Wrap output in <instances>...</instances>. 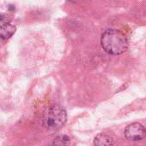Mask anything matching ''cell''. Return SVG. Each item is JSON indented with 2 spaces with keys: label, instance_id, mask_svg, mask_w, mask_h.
Wrapping results in <instances>:
<instances>
[{
  "label": "cell",
  "instance_id": "cell-1",
  "mask_svg": "<svg viewBox=\"0 0 146 146\" xmlns=\"http://www.w3.org/2000/svg\"><path fill=\"white\" fill-rule=\"evenodd\" d=\"M101 45L103 49L110 55H121L128 48V40L127 36L120 30L108 29L101 36Z\"/></svg>",
  "mask_w": 146,
  "mask_h": 146
},
{
  "label": "cell",
  "instance_id": "cell-2",
  "mask_svg": "<svg viewBox=\"0 0 146 146\" xmlns=\"http://www.w3.org/2000/svg\"><path fill=\"white\" fill-rule=\"evenodd\" d=\"M67 121L66 110L59 105H51L45 110L43 115V124L50 130L61 128Z\"/></svg>",
  "mask_w": 146,
  "mask_h": 146
},
{
  "label": "cell",
  "instance_id": "cell-3",
  "mask_svg": "<svg viewBox=\"0 0 146 146\" xmlns=\"http://www.w3.org/2000/svg\"><path fill=\"white\" fill-rule=\"evenodd\" d=\"M125 137L130 141H140L146 137L145 127L140 123L135 122L128 125L125 129Z\"/></svg>",
  "mask_w": 146,
  "mask_h": 146
},
{
  "label": "cell",
  "instance_id": "cell-4",
  "mask_svg": "<svg viewBox=\"0 0 146 146\" xmlns=\"http://www.w3.org/2000/svg\"><path fill=\"white\" fill-rule=\"evenodd\" d=\"M16 27L9 23L8 15H1L0 21V38L2 40H5L10 38L15 33Z\"/></svg>",
  "mask_w": 146,
  "mask_h": 146
},
{
  "label": "cell",
  "instance_id": "cell-5",
  "mask_svg": "<svg viewBox=\"0 0 146 146\" xmlns=\"http://www.w3.org/2000/svg\"><path fill=\"white\" fill-rule=\"evenodd\" d=\"M94 145H114V139L104 133L98 134L94 139Z\"/></svg>",
  "mask_w": 146,
  "mask_h": 146
},
{
  "label": "cell",
  "instance_id": "cell-6",
  "mask_svg": "<svg viewBox=\"0 0 146 146\" xmlns=\"http://www.w3.org/2000/svg\"><path fill=\"white\" fill-rule=\"evenodd\" d=\"M70 144L69 137L67 135H61L55 139L53 145H68Z\"/></svg>",
  "mask_w": 146,
  "mask_h": 146
}]
</instances>
